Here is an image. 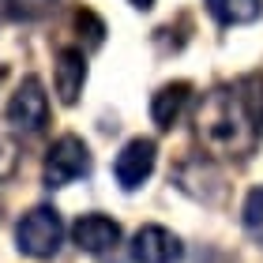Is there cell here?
I'll use <instances>...</instances> for the list:
<instances>
[{"mask_svg":"<svg viewBox=\"0 0 263 263\" xmlns=\"http://www.w3.org/2000/svg\"><path fill=\"white\" fill-rule=\"evenodd\" d=\"M8 124L19 128V132H42L45 121H49V98H45V87L38 76H27L15 87V94H11L8 102Z\"/></svg>","mask_w":263,"mask_h":263,"instance_id":"cell-4","label":"cell"},{"mask_svg":"<svg viewBox=\"0 0 263 263\" xmlns=\"http://www.w3.org/2000/svg\"><path fill=\"white\" fill-rule=\"evenodd\" d=\"M188 102H192V83L177 79V83L158 87V94L151 98V117H154V124H158L162 132H170L177 121H181V113H184Z\"/></svg>","mask_w":263,"mask_h":263,"instance_id":"cell-9","label":"cell"},{"mask_svg":"<svg viewBox=\"0 0 263 263\" xmlns=\"http://www.w3.org/2000/svg\"><path fill=\"white\" fill-rule=\"evenodd\" d=\"M71 241H76L79 252H90V256H102L117 248L121 241V226L105 214H79L76 226H71Z\"/></svg>","mask_w":263,"mask_h":263,"instance_id":"cell-7","label":"cell"},{"mask_svg":"<svg viewBox=\"0 0 263 263\" xmlns=\"http://www.w3.org/2000/svg\"><path fill=\"white\" fill-rule=\"evenodd\" d=\"M132 4H136L139 11H147V8H154V0H132Z\"/></svg>","mask_w":263,"mask_h":263,"instance_id":"cell-16","label":"cell"},{"mask_svg":"<svg viewBox=\"0 0 263 263\" xmlns=\"http://www.w3.org/2000/svg\"><path fill=\"white\" fill-rule=\"evenodd\" d=\"M196 136L214 158H248L259 147L263 132L248 117L245 102L237 98L233 87H218L203 98L196 113Z\"/></svg>","mask_w":263,"mask_h":263,"instance_id":"cell-1","label":"cell"},{"mask_svg":"<svg viewBox=\"0 0 263 263\" xmlns=\"http://www.w3.org/2000/svg\"><path fill=\"white\" fill-rule=\"evenodd\" d=\"M203 4H207V11L222 23V27L252 23V19H259V11H263V0H203Z\"/></svg>","mask_w":263,"mask_h":263,"instance_id":"cell-10","label":"cell"},{"mask_svg":"<svg viewBox=\"0 0 263 263\" xmlns=\"http://www.w3.org/2000/svg\"><path fill=\"white\" fill-rule=\"evenodd\" d=\"M241 222H245L248 237H256V241H263V184L248 192L245 207H241Z\"/></svg>","mask_w":263,"mask_h":263,"instance_id":"cell-12","label":"cell"},{"mask_svg":"<svg viewBox=\"0 0 263 263\" xmlns=\"http://www.w3.org/2000/svg\"><path fill=\"white\" fill-rule=\"evenodd\" d=\"M233 90H237V98L245 102V109H248V117L256 121V128L263 132V76H241L233 83Z\"/></svg>","mask_w":263,"mask_h":263,"instance_id":"cell-11","label":"cell"},{"mask_svg":"<svg viewBox=\"0 0 263 263\" xmlns=\"http://www.w3.org/2000/svg\"><path fill=\"white\" fill-rule=\"evenodd\" d=\"M154 162H158V147H154V139H128L121 154H117L113 162V177L117 184L124 188V192H136V188L147 181V177L154 173Z\"/></svg>","mask_w":263,"mask_h":263,"instance_id":"cell-5","label":"cell"},{"mask_svg":"<svg viewBox=\"0 0 263 263\" xmlns=\"http://www.w3.org/2000/svg\"><path fill=\"white\" fill-rule=\"evenodd\" d=\"M15 245L30 259H53L64 245V218L57 207H34L15 226Z\"/></svg>","mask_w":263,"mask_h":263,"instance_id":"cell-2","label":"cell"},{"mask_svg":"<svg viewBox=\"0 0 263 263\" xmlns=\"http://www.w3.org/2000/svg\"><path fill=\"white\" fill-rule=\"evenodd\" d=\"M76 30H79V34H87L90 49H98V45L105 42V23L94 15L90 8H79V11H76Z\"/></svg>","mask_w":263,"mask_h":263,"instance_id":"cell-14","label":"cell"},{"mask_svg":"<svg viewBox=\"0 0 263 263\" xmlns=\"http://www.w3.org/2000/svg\"><path fill=\"white\" fill-rule=\"evenodd\" d=\"M4 8H8V15L15 23H34V19L49 15L57 8V0H4Z\"/></svg>","mask_w":263,"mask_h":263,"instance_id":"cell-13","label":"cell"},{"mask_svg":"<svg viewBox=\"0 0 263 263\" xmlns=\"http://www.w3.org/2000/svg\"><path fill=\"white\" fill-rule=\"evenodd\" d=\"M53 83H57V94H61L64 105H76L79 94H83V83H87V57L83 49H61L57 53V68H53Z\"/></svg>","mask_w":263,"mask_h":263,"instance_id":"cell-8","label":"cell"},{"mask_svg":"<svg viewBox=\"0 0 263 263\" xmlns=\"http://www.w3.org/2000/svg\"><path fill=\"white\" fill-rule=\"evenodd\" d=\"M87 173H90V151L79 136H61L49 147L45 165H42L45 188H64V184L79 181V177H87Z\"/></svg>","mask_w":263,"mask_h":263,"instance_id":"cell-3","label":"cell"},{"mask_svg":"<svg viewBox=\"0 0 263 263\" xmlns=\"http://www.w3.org/2000/svg\"><path fill=\"white\" fill-rule=\"evenodd\" d=\"M184 256L181 237L170 233L165 226H139L132 237V259L136 263H177Z\"/></svg>","mask_w":263,"mask_h":263,"instance_id":"cell-6","label":"cell"},{"mask_svg":"<svg viewBox=\"0 0 263 263\" xmlns=\"http://www.w3.org/2000/svg\"><path fill=\"white\" fill-rule=\"evenodd\" d=\"M11 170H15V147L8 139H0V181L11 177Z\"/></svg>","mask_w":263,"mask_h":263,"instance_id":"cell-15","label":"cell"}]
</instances>
